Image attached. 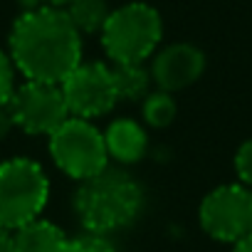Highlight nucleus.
<instances>
[{
    "label": "nucleus",
    "instance_id": "1",
    "mask_svg": "<svg viewBox=\"0 0 252 252\" xmlns=\"http://www.w3.org/2000/svg\"><path fill=\"white\" fill-rule=\"evenodd\" d=\"M10 60L25 79L62 84L82 62V35L62 8H32L13 25Z\"/></svg>",
    "mask_w": 252,
    "mask_h": 252
},
{
    "label": "nucleus",
    "instance_id": "2",
    "mask_svg": "<svg viewBox=\"0 0 252 252\" xmlns=\"http://www.w3.org/2000/svg\"><path fill=\"white\" fill-rule=\"evenodd\" d=\"M144 205L141 186L119 168H104L101 173L79 181L74 193V213L87 232L111 235L129 227Z\"/></svg>",
    "mask_w": 252,
    "mask_h": 252
},
{
    "label": "nucleus",
    "instance_id": "3",
    "mask_svg": "<svg viewBox=\"0 0 252 252\" xmlns=\"http://www.w3.org/2000/svg\"><path fill=\"white\" fill-rule=\"evenodd\" d=\"M99 35L111 62H146L161 42L163 23L154 5L134 0L109 13Z\"/></svg>",
    "mask_w": 252,
    "mask_h": 252
},
{
    "label": "nucleus",
    "instance_id": "4",
    "mask_svg": "<svg viewBox=\"0 0 252 252\" xmlns=\"http://www.w3.org/2000/svg\"><path fill=\"white\" fill-rule=\"evenodd\" d=\"M50 198L45 168L32 158H10L0 163V227L13 232L37 220Z\"/></svg>",
    "mask_w": 252,
    "mask_h": 252
},
{
    "label": "nucleus",
    "instance_id": "5",
    "mask_svg": "<svg viewBox=\"0 0 252 252\" xmlns=\"http://www.w3.org/2000/svg\"><path fill=\"white\" fill-rule=\"evenodd\" d=\"M50 156L62 173L74 181H87L101 173L109 163L104 134L89 119L69 116L50 136Z\"/></svg>",
    "mask_w": 252,
    "mask_h": 252
},
{
    "label": "nucleus",
    "instance_id": "6",
    "mask_svg": "<svg viewBox=\"0 0 252 252\" xmlns=\"http://www.w3.org/2000/svg\"><path fill=\"white\" fill-rule=\"evenodd\" d=\"M198 220L205 235L235 245L252 232V188L242 183L218 186L203 198Z\"/></svg>",
    "mask_w": 252,
    "mask_h": 252
},
{
    "label": "nucleus",
    "instance_id": "7",
    "mask_svg": "<svg viewBox=\"0 0 252 252\" xmlns=\"http://www.w3.org/2000/svg\"><path fill=\"white\" fill-rule=\"evenodd\" d=\"M15 126L32 136H50L72 116L60 84L52 82H23L10 96Z\"/></svg>",
    "mask_w": 252,
    "mask_h": 252
},
{
    "label": "nucleus",
    "instance_id": "8",
    "mask_svg": "<svg viewBox=\"0 0 252 252\" xmlns=\"http://www.w3.org/2000/svg\"><path fill=\"white\" fill-rule=\"evenodd\" d=\"M60 87L69 114L79 119L104 116L119 101L111 67L104 62H79Z\"/></svg>",
    "mask_w": 252,
    "mask_h": 252
},
{
    "label": "nucleus",
    "instance_id": "9",
    "mask_svg": "<svg viewBox=\"0 0 252 252\" xmlns=\"http://www.w3.org/2000/svg\"><path fill=\"white\" fill-rule=\"evenodd\" d=\"M151 79L163 92H181L195 84L205 72V55L190 42H176L163 47L151 62Z\"/></svg>",
    "mask_w": 252,
    "mask_h": 252
},
{
    "label": "nucleus",
    "instance_id": "10",
    "mask_svg": "<svg viewBox=\"0 0 252 252\" xmlns=\"http://www.w3.org/2000/svg\"><path fill=\"white\" fill-rule=\"evenodd\" d=\"M104 144H106L109 158L126 166V163H136V161L144 158L146 146H149V136H146V129L139 121L116 119L106 126Z\"/></svg>",
    "mask_w": 252,
    "mask_h": 252
},
{
    "label": "nucleus",
    "instance_id": "11",
    "mask_svg": "<svg viewBox=\"0 0 252 252\" xmlns=\"http://www.w3.org/2000/svg\"><path fill=\"white\" fill-rule=\"evenodd\" d=\"M10 235L15 252H67L69 245V237L55 222L42 218L13 230Z\"/></svg>",
    "mask_w": 252,
    "mask_h": 252
},
{
    "label": "nucleus",
    "instance_id": "12",
    "mask_svg": "<svg viewBox=\"0 0 252 252\" xmlns=\"http://www.w3.org/2000/svg\"><path fill=\"white\" fill-rule=\"evenodd\" d=\"M114 87L119 99L124 101H136L144 99L151 92V69L144 67V62H114L111 64Z\"/></svg>",
    "mask_w": 252,
    "mask_h": 252
},
{
    "label": "nucleus",
    "instance_id": "13",
    "mask_svg": "<svg viewBox=\"0 0 252 252\" xmlns=\"http://www.w3.org/2000/svg\"><path fill=\"white\" fill-rule=\"evenodd\" d=\"M64 13L72 20V25L79 30V35H94V32H101L111 10L106 5V0H72L64 8Z\"/></svg>",
    "mask_w": 252,
    "mask_h": 252
},
{
    "label": "nucleus",
    "instance_id": "14",
    "mask_svg": "<svg viewBox=\"0 0 252 252\" xmlns=\"http://www.w3.org/2000/svg\"><path fill=\"white\" fill-rule=\"evenodd\" d=\"M141 114H144V121L149 126H154V129H163V126H168L176 119L178 104H176V99H173L171 92L156 89V92H149L144 96Z\"/></svg>",
    "mask_w": 252,
    "mask_h": 252
},
{
    "label": "nucleus",
    "instance_id": "15",
    "mask_svg": "<svg viewBox=\"0 0 252 252\" xmlns=\"http://www.w3.org/2000/svg\"><path fill=\"white\" fill-rule=\"evenodd\" d=\"M67 252H119V250L109 242V237L87 232V235H82V237L69 240Z\"/></svg>",
    "mask_w": 252,
    "mask_h": 252
},
{
    "label": "nucleus",
    "instance_id": "16",
    "mask_svg": "<svg viewBox=\"0 0 252 252\" xmlns=\"http://www.w3.org/2000/svg\"><path fill=\"white\" fill-rule=\"evenodd\" d=\"M235 173L242 186L252 188V139L240 144V149L235 154Z\"/></svg>",
    "mask_w": 252,
    "mask_h": 252
},
{
    "label": "nucleus",
    "instance_id": "17",
    "mask_svg": "<svg viewBox=\"0 0 252 252\" xmlns=\"http://www.w3.org/2000/svg\"><path fill=\"white\" fill-rule=\"evenodd\" d=\"M15 64L8 52L0 50V101H8L15 92Z\"/></svg>",
    "mask_w": 252,
    "mask_h": 252
},
{
    "label": "nucleus",
    "instance_id": "18",
    "mask_svg": "<svg viewBox=\"0 0 252 252\" xmlns=\"http://www.w3.org/2000/svg\"><path fill=\"white\" fill-rule=\"evenodd\" d=\"M15 129V119H13V109H10V99L0 101V141L8 139V134Z\"/></svg>",
    "mask_w": 252,
    "mask_h": 252
},
{
    "label": "nucleus",
    "instance_id": "19",
    "mask_svg": "<svg viewBox=\"0 0 252 252\" xmlns=\"http://www.w3.org/2000/svg\"><path fill=\"white\" fill-rule=\"evenodd\" d=\"M0 252H15V247H13V235H10L8 230H3V227H0Z\"/></svg>",
    "mask_w": 252,
    "mask_h": 252
},
{
    "label": "nucleus",
    "instance_id": "20",
    "mask_svg": "<svg viewBox=\"0 0 252 252\" xmlns=\"http://www.w3.org/2000/svg\"><path fill=\"white\" fill-rule=\"evenodd\" d=\"M232 252H252V232L232 245Z\"/></svg>",
    "mask_w": 252,
    "mask_h": 252
},
{
    "label": "nucleus",
    "instance_id": "21",
    "mask_svg": "<svg viewBox=\"0 0 252 252\" xmlns=\"http://www.w3.org/2000/svg\"><path fill=\"white\" fill-rule=\"evenodd\" d=\"M69 3H72V0H45V5H50V8H62V10H64Z\"/></svg>",
    "mask_w": 252,
    "mask_h": 252
}]
</instances>
